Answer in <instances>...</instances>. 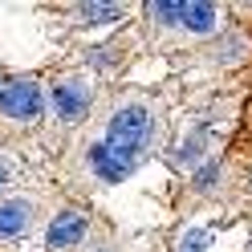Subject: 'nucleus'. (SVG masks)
Returning a JSON list of instances; mask_svg holds the SVG:
<instances>
[{
	"label": "nucleus",
	"instance_id": "obj_1",
	"mask_svg": "<svg viewBox=\"0 0 252 252\" xmlns=\"http://www.w3.org/2000/svg\"><path fill=\"white\" fill-rule=\"evenodd\" d=\"M159 122H163L159 102L147 94L114 98L98 118V130L82 143V171L102 187L130 179L159 143Z\"/></svg>",
	"mask_w": 252,
	"mask_h": 252
},
{
	"label": "nucleus",
	"instance_id": "obj_2",
	"mask_svg": "<svg viewBox=\"0 0 252 252\" xmlns=\"http://www.w3.org/2000/svg\"><path fill=\"white\" fill-rule=\"evenodd\" d=\"M45 114V86L37 73H0V118L8 126H33Z\"/></svg>",
	"mask_w": 252,
	"mask_h": 252
},
{
	"label": "nucleus",
	"instance_id": "obj_3",
	"mask_svg": "<svg viewBox=\"0 0 252 252\" xmlns=\"http://www.w3.org/2000/svg\"><path fill=\"white\" fill-rule=\"evenodd\" d=\"M49 106L61 126H82L94 110V82L86 73H65L49 86Z\"/></svg>",
	"mask_w": 252,
	"mask_h": 252
},
{
	"label": "nucleus",
	"instance_id": "obj_4",
	"mask_svg": "<svg viewBox=\"0 0 252 252\" xmlns=\"http://www.w3.org/2000/svg\"><path fill=\"white\" fill-rule=\"evenodd\" d=\"M45 216V199L33 191H8L0 195V240H21Z\"/></svg>",
	"mask_w": 252,
	"mask_h": 252
},
{
	"label": "nucleus",
	"instance_id": "obj_5",
	"mask_svg": "<svg viewBox=\"0 0 252 252\" xmlns=\"http://www.w3.org/2000/svg\"><path fill=\"white\" fill-rule=\"evenodd\" d=\"M90 212L86 208H61L53 220H49V228H45V244H49L53 252H69V248H82L90 240Z\"/></svg>",
	"mask_w": 252,
	"mask_h": 252
},
{
	"label": "nucleus",
	"instance_id": "obj_6",
	"mask_svg": "<svg viewBox=\"0 0 252 252\" xmlns=\"http://www.w3.org/2000/svg\"><path fill=\"white\" fill-rule=\"evenodd\" d=\"M220 29V8L183 0V37H212Z\"/></svg>",
	"mask_w": 252,
	"mask_h": 252
},
{
	"label": "nucleus",
	"instance_id": "obj_7",
	"mask_svg": "<svg viewBox=\"0 0 252 252\" xmlns=\"http://www.w3.org/2000/svg\"><path fill=\"white\" fill-rule=\"evenodd\" d=\"M69 12L77 25H110V21L126 17V4H73Z\"/></svg>",
	"mask_w": 252,
	"mask_h": 252
},
{
	"label": "nucleus",
	"instance_id": "obj_8",
	"mask_svg": "<svg viewBox=\"0 0 252 252\" xmlns=\"http://www.w3.org/2000/svg\"><path fill=\"white\" fill-rule=\"evenodd\" d=\"M77 252H126V248H122V244H118L106 228H98V232H90V240L77 248Z\"/></svg>",
	"mask_w": 252,
	"mask_h": 252
},
{
	"label": "nucleus",
	"instance_id": "obj_9",
	"mask_svg": "<svg viewBox=\"0 0 252 252\" xmlns=\"http://www.w3.org/2000/svg\"><path fill=\"white\" fill-rule=\"evenodd\" d=\"M212 248V232H191L183 236V244H175V252H208Z\"/></svg>",
	"mask_w": 252,
	"mask_h": 252
}]
</instances>
